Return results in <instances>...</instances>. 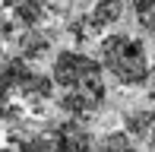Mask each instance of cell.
<instances>
[{
	"label": "cell",
	"instance_id": "6da1fadb",
	"mask_svg": "<svg viewBox=\"0 0 155 152\" xmlns=\"http://www.w3.org/2000/svg\"><path fill=\"white\" fill-rule=\"evenodd\" d=\"M51 79L57 86L54 105L73 121H86L95 111H101L108 98V82L98 57L76 48H60L51 64Z\"/></svg>",
	"mask_w": 155,
	"mask_h": 152
},
{
	"label": "cell",
	"instance_id": "7a4b0ae2",
	"mask_svg": "<svg viewBox=\"0 0 155 152\" xmlns=\"http://www.w3.org/2000/svg\"><path fill=\"white\" fill-rule=\"evenodd\" d=\"M98 64L124 89H143L152 79V60L146 41L127 32H111L98 41Z\"/></svg>",
	"mask_w": 155,
	"mask_h": 152
},
{
	"label": "cell",
	"instance_id": "3957f363",
	"mask_svg": "<svg viewBox=\"0 0 155 152\" xmlns=\"http://www.w3.org/2000/svg\"><path fill=\"white\" fill-rule=\"evenodd\" d=\"M10 136L19 152H98V143L86 130V124L73 117L45 127H16Z\"/></svg>",
	"mask_w": 155,
	"mask_h": 152
},
{
	"label": "cell",
	"instance_id": "277c9868",
	"mask_svg": "<svg viewBox=\"0 0 155 152\" xmlns=\"http://www.w3.org/2000/svg\"><path fill=\"white\" fill-rule=\"evenodd\" d=\"M35 76V67L10 51H0V121H25V89Z\"/></svg>",
	"mask_w": 155,
	"mask_h": 152
},
{
	"label": "cell",
	"instance_id": "5b68a950",
	"mask_svg": "<svg viewBox=\"0 0 155 152\" xmlns=\"http://www.w3.org/2000/svg\"><path fill=\"white\" fill-rule=\"evenodd\" d=\"M3 6L6 19L19 32H25V29H45V19L51 16L54 0H3Z\"/></svg>",
	"mask_w": 155,
	"mask_h": 152
},
{
	"label": "cell",
	"instance_id": "8992f818",
	"mask_svg": "<svg viewBox=\"0 0 155 152\" xmlns=\"http://www.w3.org/2000/svg\"><path fill=\"white\" fill-rule=\"evenodd\" d=\"M13 48H16V57H22L25 64H41V60L51 57L54 51V35L51 29H25V32H16V38H13Z\"/></svg>",
	"mask_w": 155,
	"mask_h": 152
},
{
	"label": "cell",
	"instance_id": "52a82bcc",
	"mask_svg": "<svg viewBox=\"0 0 155 152\" xmlns=\"http://www.w3.org/2000/svg\"><path fill=\"white\" fill-rule=\"evenodd\" d=\"M124 133L130 136L133 143L136 140H143V143H149V133H152V127H155V108H133V111H124Z\"/></svg>",
	"mask_w": 155,
	"mask_h": 152
},
{
	"label": "cell",
	"instance_id": "ba28073f",
	"mask_svg": "<svg viewBox=\"0 0 155 152\" xmlns=\"http://www.w3.org/2000/svg\"><path fill=\"white\" fill-rule=\"evenodd\" d=\"M98 152H143L124 130H108V133L98 140Z\"/></svg>",
	"mask_w": 155,
	"mask_h": 152
},
{
	"label": "cell",
	"instance_id": "9c48e42d",
	"mask_svg": "<svg viewBox=\"0 0 155 152\" xmlns=\"http://www.w3.org/2000/svg\"><path fill=\"white\" fill-rule=\"evenodd\" d=\"M133 13H136L139 29L155 35V0H133Z\"/></svg>",
	"mask_w": 155,
	"mask_h": 152
},
{
	"label": "cell",
	"instance_id": "30bf717a",
	"mask_svg": "<svg viewBox=\"0 0 155 152\" xmlns=\"http://www.w3.org/2000/svg\"><path fill=\"white\" fill-rule=\"evenodd\" d=\"M149 82H152V89H149V98H152V105H155V64H152V79H149Z\"/></svg>",
	"mask_w": 155,
	"mask_h": 152
},
{
	"label": "cell",
	"instance_id": "8fae6325",
	"mask_svg": "<svg viewBox=\"0 0 155 152\" xmlns=\"http://www.w3.org/2000/svg\"><path fill=\"white\" fill-rule=\"evenodd\" d=\"M146 146H149V149L155 152V127H152V133H149V143H146Z\"/></svg>",
	"mask_w": 155,
	"mask_h": 152
},
{
	"label": "cell",
	"instance_id": "7c38bea8",
	"mask_svg": "<svg viewBox=\"0 0 155 152\" xmlns=\"http://www.w3.org/2000/svg\"><path fill=\"white\" fill-rule=\"evenodd\" d=\"M0 152H13V146H0Z\"/></svg>",
	"mask_w": 155,
	"mask_h": 152
},
{
	"label": "cell",
	"instance_id": "4fadbf2b",
	"mask_svg": "<svg viewBox=\"0 0 155 152\" xmlns=\"http://www.w3.org/2000/svg\"><path fill=\"white\" fill-rule=\"evenodd\" d=\"M0 3H3V0H0Z\"/></svg>",
	"mask_w": 155,
	"mask_h": 152
}]
</instances>
